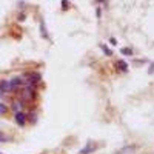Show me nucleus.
<instances>
[{"mask_svg": "<svg viewBox=\"0 0 154 154\" xmlns=\"http://www.w3.org/2000/svg\"><path fill=\"white\" fill-rule=\"evenodd\" d=\"M23 79L26 80V85H32L34 86L35 83H38L42 80V74L40 72H26Z\"/></svg>", "mask_w": 154, "mask_h": 154, "instance_id": "obj_1", "label": "nucleus"}, {"mask_svg": "<svg viewBox=\"0 0 154 154\" xmlns=\"http://www.w3.org/2000/svg\"><path fill=\"white\" fill-rule=\"evenodd\" d=\"M35 96V91H34V86L32 85H26L22 88V100H31L32 97Z\"/></svg>", "mask_w": 154, "mask_h": 154, "instance_id": "obj_2", "label": "nucleus"}, {"mask_svg": "<svg viewBox=\"0 0 154 154\" xmlns=\"http://www.w3.org/2000/svg\"><path fill=\"white\" fill-rule=\"evenodd\" d=\"M23 85V79L22 77H14L9 80V91H19V88H22Z\"/></svg>", "mask_w": 154, "mask_h": 154, "instance_id": "obj_3", "label": "nucleus"}, {"mask_svg": "<svg viewBox=\"0 0 154 154\" xmlns=\"http://www.w3.org/2000/svg\"><path fill=\"white\" fill-rule=\"evenodd\" d=\"M23 105H25L23 100L16 99L14 102H12V111H14L16 114H17V112H22V111H23Z\"/></svg>", "mask_w": 154, "mask_h": 154, "instance_id": "obj_4", "label": "nucleus"}, {"mask_svg": "<svg viewBox=\"0 0 154 154\" xmlns=\"http://www.w3.org/2000/svg\"><path fill=\"white\" fill-rule=\"evenodd\" d=\"M14 117H16L17 125H20V126H23L25 123H26V114H25L23 111H22V112H17V114L14 116Z\"/></svg>", "mask_w": 154, "mask_h": 154, "instance_id": "obj_5", "label": "nucleus"}, {"mask_svg": "<svg viewBox=\"0 0 154 154\" xmlns=\"http://www.w3.org/2000/svg\"><path fill=\"white\" fill-rule=\"evenodd\" d=\"M0 91L3 94L9 91V80H0Z\"/></svg>", "mask_w": 154, "mask_h": 154, "instance_id": "obj_6", "label": "nucleus"}, {"mask_svg": "<svg viewBox=\"0 0 154 154\" xmlns=\"http://www.w3.org/2000/svg\"><path fill=\"white\" fill-rule=\"evenodd\" d=\"M117 66H119V69H120V71H123V72H125V71L128 69V65H126V62H123V60H119V62H117Z\"/></svg>", "mask_w": 154, "mask_h": 154, "instance_id": "obj_7", "label": "nucleus"}, {"mask_svg": "<svg viewBox=\"0 0 154 154\" xmlns=\"http://www.w3.org/2000/svg\"><path fill=\"white\" fill-rule=\"evenodd\" d=\"M93 151H94V146L88 145V146H85V149H80V154H89V152H93Z\"/></svg>", "mask_w": 154, "mask_h": 154, "instance_id": "obj_8", "label": "nucleus"}, {"mask_svg": "<svg viewBox=\"0 0 154 154\" xmlns=\"http://www.w3.org/2000/svg\"><path fill=\"white\" fill-rule=\"evenodd\" d=\"M122 54H125V56H133V49H131V48H122Z\"/></svg>", "mask_w": 154, "mask_h": 154, "instance_id": "obj_9", "label": "nucleus"}, {"mask_svg": "<svg viewBox=\"0 0 154 154\" xmlns=\"http://www.w3.org/2000/svg\"><path fill=\"white\" fill-rule=\"evenodd\" d=\"M9 140V137L6 136V134H3V133H0V142H8Z\"/></svg>", "mask_w": 154, "mask_h": 154, "instance_id": "obj_10", "label": "nucleus"}, {"mask_svg": "<svg viewBox=\"0 0 154 154\" xmlns=\"http://www.w3.org/2000/svg\"><path fill=\"white\" fill-rule=\"evenodd\" d=\"M6 109H8V108H6V105L0 102V114H5V112H6Z\"/></svg>", "mask_w": 154, "mask_h": 154, "instance_id": "obj_11", "label": "nucleus"}, {"mask_svg": "<svg viewBox=\"0 0 154 154\" xmlns=\"http://www.w3.org/2000/svg\"><path fill=\"white\" fill-rule=\"evenodd\" d=\"M102 49H103V53H106L108 56H111V54H112L111 51H109V48H108V46H105V45H102Z\"/></svg>", "mask_w": 154, "mask_h": 154, "instance_id": "obj_12", "label": "nucleus"}, {"mask_svg": "<svg viewBox=\"0 0 154 154\" xmlns=\"http://www.w3.org/2000/svg\"><path fill=\"white\" fill-rule=\"evenodd\" d=\"M62 6H63V8H68V6H69V3H66V2H63V3H62Z\"/></svg>", "mask_w": 154, "mask_h": 154, "instance_id": "obj_13", "label": "nucleus"}, {"mask_svg": "<svg viewBox=\"0 0 154 154\" xmlns=\"http://www.w3.org/2000/svg\"><path fill=\"white\" fill-rule=\"evenodd\" d=\"M0 154H2V152H0Z\"/></svg>", "mask_w": 154, "mask_h": 154, "instance_id": "obj_14", "label": "nucleus"}]
</instances>
